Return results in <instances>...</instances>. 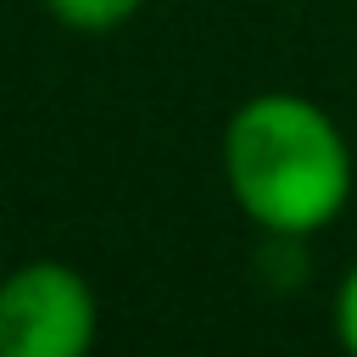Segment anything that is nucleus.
Wrapping results in <instances>:
<instances>
[{"mask_svg":"<svg viewBox=\"0 0 357 357\" xmlns=\"http://www.w3.org/2000/svg\"><path fill=\"white\" fill-rule=\"evenodd\" d=\"M223 184L262 234L307 240L351 201V145L318 100L262 89L223 123Z\"/></svg>","mask_w":357,"mask_h":357,"instance_id":"obj_1","label":"nucleus"},{"mask_svg":"<svg viewBox=\"0 0 357 357\" xmlns=\"http://www.w3.org/2000/svg\"><path fill=\"white\" fill-rule=\"evenodd\" d=\"M95 329L100 307L78 268L33 257L0 279V357H89Z\"/></svg>","mask_w":357,"mask_h":357,"instance_id":"obj_2","label":"nucleus"},{"mask_svg":"<svg viewBox=\"0 0 357 357\" xmlns=\"http://www.w3.org/2000/svg\"><path fill=\"white\" fill-rule=\"evenodd\" d=\"M145 0H45V11L78 33H106V28H123Z\"/></svg>","mask_w":357,"mask_h":357,"instance_id":"obj_3","label":"nucleus"},{"mask_svg":"<svg viewBox=\"0 0 357 357\" xmlns=\"http://www.w3.org/2000/svg\"><path fill=\"white\" fill-rule=\"evenodd\" d=\"M335 340L346 357H357V262L346 268V279L335 290Z\"/></svg>","mask_w":357,"mask_h":357,"instance_id":"obj_4","label":"nucleus"}]
</instances>
